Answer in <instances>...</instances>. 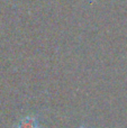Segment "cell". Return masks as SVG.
Returning a JSON list of instances; mask_svg holds the SVG:
<instances>
[{
	"label": "cell",
	"mask_w": 127,
	"mask_h": 128,
	"mask_svg": "<svg viewBox=\"0 0 127 128\" xmlns=\"http://www.w3.org/2000/svg\"><path fill=\"white\" fill-rule=\"evenodd\" d=\"M79 128H88V127H86V126H80Z\"/></svg>",
	"instance_id": "cell-2"
},
{
	"label": "cell",
	"mask_w": 127,
	"mask_h": 128,
	"mask_svg": "<svg viewBox=\"0 0 127 128\" xmlns=\"http://www.w3.org/2000/svg\"><path fill=\"white\" fill-rule=\"evenodd\" d=\"M16 128H40V124L36 117L34 116H26L18 122Z\"/></svg>",
	"instance_id": "cell-1"
}]
</instances>
